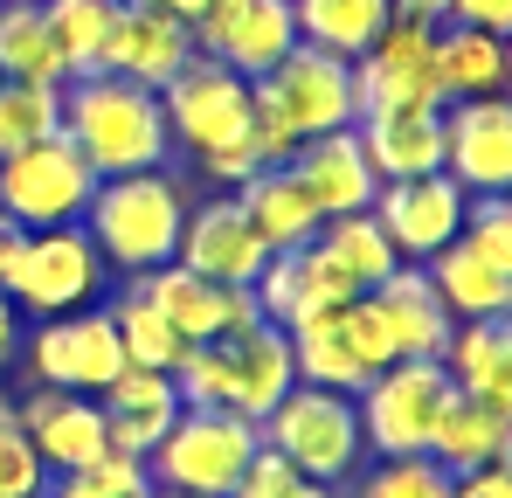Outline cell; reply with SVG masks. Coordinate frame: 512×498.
Listing matches in <instances>:
<instances>
[{"label":"cell","mask_w":512,"mask_h":498,"mask_svg":"<svg viewBox=\"0 0 512 498\" xmlns=\"http://www.w3.org/2000/svg\"><path fill=\"white\" fill-rule=\"evenodd\" d=\"M63 139L90 160L97 180H111V173H153V166L173 160L160 90L125 83V77H111V70H90V77L63 83Z\"/></svg>","instance_id":"1"},{"label":"cell","mask_w":512,"mask_h":498,"mask_svg":"<svg viewBox=\"0 0 512 498\" xmlns=\"http://www.w3.org/2000/svg\"><path fill=\"white\" fill-rule=\"evenodd\" d=\"M173 388L187 409H229L243 422H263L291 388H298V367H291V332L250 319L236 332H215L201 346L180 353L173 367Z\"/></svg>","instance_id":"2"},{"label":"cell","mask_w":512,"mask_h":498,"mask_svg":"<svg viewBox=\"0 0 512 498\" xmlns=\"http://www.w3.org/2000/svg\"><path fill=\"white\" fill-rule=\"evenodd\" d=\"M360 125V104H353V63L326 56L312 42H298L270 77L250 83V132L270 160L284 166L305 139H326Z\"/></svg>","instance_id":"3"},{"label":"cell","mask_w":512,"mask_h":498,"mask_svg":"<svg viewBox=\"0 0 512 498\" xmlns=\"http://www.w3.org/2000/svg\"><path fill=\"white\" fill-rule=\"evenodd\" d=\"M180 229H187V187L173 166L153 173H111L97 180L84 208V236L97 243L111 277H146L180 256Z\"/></svg>","instance_id":"4"},{"label":"cell","mask_w":512,"mask_h":498,"mask_svg":"<svg viewBox=\"0 0 512 498\" xmlns=\"http://www.w3.org/2000/svg\"><path fill=\"white\" fill-rule=\"evenodd\" d=\"M256 436L312 485H346L367 464V436H360V409L340 388H312L298 381L277 409L256 422Z\"/></svg>","instance_id":"5"},{"label":"cell","mask_w":512,"mask_h":498,"mask_svg":"<svg viewBox=\"0 0 512 498\" xmlns=\"http://www.w3.org/2000/svg\"><path fill=\"white\" fill-rule=\"evenodd\" d=\"M104 284H111V270H104L97 243L84 236V222H70V229H28L21 249H14V263H7V277H0V291L14 298L21 319L84 312V305L104 298Z\"/></svg>","instance_id":"6"},{"label":"cell","mask_w":512,"mask_h":498,"mask_svg":"<svg viewBox=\"0 0 512 498\" xmlns=\"http://www.w3.org/2000/svg\"><path fill=\"white\" fill-rule=\"evenodd\" d=\"M256 422L229 409H180L167 436H160V450L146 457V478H153V492H180V498H229L236 492V478H243V464L256 457Z\"/></svg>","instance_id":"7"},{"label":"cell","mask_w":512,"mask_h":498,"mask_svg":"<svg viewBox=\"0 0 512 498\" xmlns=\"http://www.w3.org/2000/svg\"><path fill=\"white\" fill-rule=\"evenodd\" d=\"M450 374L443 360H388L360 395V436H367V457H429V436L450 409Z\"/></svg>","instance_id":"8"},{"label":"cell","mask_w":512,"mask_h":498,"mask_svg":"<svg viewBox=\"0 0 512 498\" xmlns=\"http://www.w3.org/2000/svg\"><path fill=\"white\" fill-rule=\"evenodd\" d=\"M284 332H291V367H298V381H312V388L360 395V388L395 360V339L381 332L367 291L346 298V305H326V312H312V319H298V326H284Z\"/></svg>","instance_id":"9"},{"label":"cell","mask_w":512,"mask_h":498,"mask_svg":"<svg viewBox=\"0 0 512 498\" xmlns=\"http://www.w3.org/2000/svg\"><path fill=\"white\" fill-rule=\"evenodd\" d=\"M90 194H97V173H90V160L63 132H49V139H35V146L0 160V215L21 222V229H70V222H84Z\"/></svg>","instance_id":"10"},{"label":"cell","mask_w":512,"mask_h":498,"mask_svg":"<svg viewBox=\"0 0 512 498\" xmlns=\"http://www.w3.org/2000/svg\"><path fill=\"white\" fill-rule=\"evenodd\" d=\"M21 367H28L35 388L104 395V388L125 374V346H118L111 312H104V305H84V312H63V319H35Z\"/></svg>","instance_id":"11"},{"label":"cell","mask_w":512,"mask_h":498,"mask_svg":"<svg viewBox=\"0 0 512 498\" xmlns=\"http://www.w3.org/2000/svg\"><path fill=\"white\" fill-rule=\"evenodd\" d=\"M353 104H360V118H374V111H443L436 28L388 21L367 42V56H353Z\"/></svg>","instance_id":"12"},{"label":"cell","mask_w":512,"mask_h":498,"mask_svg":"<svg viewBox=\"0 0 512 498\" xmlns=\"http://www.w3.org/2000/svg\"><path fill=\"white\" fill-rule=\"evenodd\" d=\"M160 111H167L173 153L208 160V153H222L229 139L250 132V77L222 70L215 56H194V63L160 90Z\"/></svg>","instance_id":"13"},{"label":"cell","mask_w":512,"mask_h":498,"mask_svg":"<svg viewBox=\"0 0 512 498\" xmlns=\"http://www.w3.org/2000/svg\"><path fill=\"white\" fill-rule=\"evenodd\" d=\"M443 173L471 201L512 194V90L443 104Z\"/></svg>","instance_id":"14"},{"label":"cell","mask_w":512,"mask_h":498,"mask_svg":"<svg viewBox=\"0 0 512 498\" xmlns=\"http://www.w3.org/2000/svg\"><path fill=\"white\" fill-rule=\"evenodd\" d=\"M194 49L256 83L298 49V14L291 0H208V14L194 21Z\"/></svg>","instance_id":"15"},{"label":"cell","mask_w":512,"mask_h":498,"mask_svg":"<svg viewBox=\"0 0 512 498\" xmlns=\"http://www.w3.org/2000/svg\"><path fill=\"white\" fill-rule=\"evenodd\" d=\"M471 194L450 173H416V180H381L374 194V222L388 229V243L402 263H429L436 249H450L464 236Z\"/></svg>","instance_id":"16"},{"label":"cell","mask_w":512,"mask_h":498,"mask_svg":"<svg viewBox=\"0 0 512 498\" xmlns=\"http://www.w3.org/2000/svg\"><path fill=\"white\" fill-rule=\"evenodd\" d=\"M194 277H215V284H243L250 291L270 263V243L256 236V222L243 215L236 194H208V201H187V229H180V256Z\"/></svg>","instance_id":"17"},{"label":"cell","mask_w":512,"mask_h":498,"mask_svg":"<svg viewBox=\"0 0 512 498\" xmlns=\"http://www.w3.org/2000/svg\"><path fill=\"white\" fill-rule=\"evenodd\" d=\"M21 436L35 443V457L49 464V478L63 471H84L97 457H111V436H104V409L97 395H63V388H28L21 402H7Z\"/></svg>","instance_id":"18"},{"label":"cell","mask_w":512,"mask_h":498,"mask_svg":"<svg viewBox=\"0 0 512 498\" xmlns=\"http://www.w3.org/2000/svg\"><path fill=\"white\" fill-rule=\"evenodd\" d=\"M153 305H160V319H167L187 346H201V339H215V332H236L263 319L256 312V291L243 284H215V277H194L187 263H160V270H146V277H132Z\"/></svg>","instance_id":"19"},{"label":"cell","mask_w":512,"mask_h":498,"mask_svg":"<svg viewBox=\"0 0 512 498\" xmlns=\"http://www.w3.org/2000/svg\"><path fill=\"white\" fill-rule=\"evenodd\" d=\"M250 291H256V312H263L270 326H298V319H312V312H326V305L360 298V291L340 277V263H333L319 243L270 249V263H263V277H256Z\"/></svg>","instance_id":"20"},{"label":"cell","mask_w":512,"mask_h":498,"mask_svg":"<svg viewBox=\"0 0 512 498\" xmlns=\"http://www.w3.org/2000/svg\"><path fill=\"white\" fill-rule=\"evenodd\" d=\"M194 56H201V49H194V28H187V21H173L160 7H118L104 70L125 77V83H146V90H167Z\"/></svg>","instance_id":"21"},{"label":"cell","mask_w":512,"mask_h":498,"mask_svg":"<svg viewBox=\"0 0 512 498\" xmlns=\"http://www.w3.org/2000/svg\"><path fill=\"white\" fill-rule=\"evenodd\" d=\"M367 305H374V319L381 332L395 339V360H443V346H450V305L436 298V284H429L423 263H402L395 277H381L374 291H367Z\"/></svg>","instance_id":"22"},{"label":"cell","mask_w":512,"mask_h":498,"mask_svg":"<svg viewBox=\"0 0 512 498\" xmlns=\"http://www.w3.org/2000/svg\"><path fill=\"white\" fill-rule=\"evenodd\" d=\"M284 166L298 173V187L312 194V208H319L326 222H333V215H367L374 194H381V173L367 166L353 125H346V132H326V139H305Z\"/></svg>","instance_id":"23"},{"label":"cell","mask_w":512,"mask_h":498,"mask_svg":"<svg viewBox=\"0 0 512 498\" xmlns=\"http://www.w3.org/2000/svg\"><path fill=\"white\" fill-rule=\"evenodd\" d=\"M97 409H104V436H111L118 457H153L160 436L180 422L187 402H180L173 374H160V367H125V374L97 395Z\"/></svg>","instance_id":"24"},{"label":"cell","mask_w":512,"mask_h":498,"mask_svg":"<svg viewBox=\"0 0 512 498\" xmlns=\"http://www.w3.org/2000/svg\"><path fill=\"white\" fill-rule=\"evenodd\" d=\"M443 374L457 395L485 402V409L512 415V312L506 319H471L450 332L443 346Z\"/></svg>","instance_id":"25"},{"label":"cell","mask_w":512,"mask_h":498,"mask_svg":"<svg viewBox=\"0 0 512 498\" xmlns=\"http://www.w3.org/2000/svg\"><path fill=\"white\" fill-rule=\"evenodd\" d=\"M353 132H360V153L381 180L443 173V111H374Z\"/></svg>","instance_id":"26"},{"label":"cell","mask_w":512,"mask_h":498,"mask_svg":"<svg viewBox=\"0 0 512 498\" xmlns=\"http://www.w3.org/2000/svg\"><path fill=\"white\" fill-rule=\"evenodd\" d=\"M423 270H429V284H436V298L450 305L457 326H471V319H506V312H512V277H506V270H492L464 236H457L450 249H436Z\"/></svg>","instance_id":"27"},{"label":"cell","mask_w":512,"mask_h":498,"mask_svg":"<svg viewBox=\"0 0 512 498\" xmlns=\"http://www.w3.org/2000/svg\"><path fill=\"white\" fill-rule=\"evenodd\" d=\"M236 201H243V215L256 222V236L270 249H298V243H312L319 236V208H312V194L298 187V173L291 166H263V173H250L243 187H229Z\"/></svg>","instance_id":"28"},{"label":"cell","mask_w":512,"mask_h":498,"mask_svg":"<svg viewBox=\"0 0 512 498\" xmlns=\"http://www.w3.org/2000/svg\"><path fill=\"white\" fill-rule=\"evenodd\" d=\"M436 77H443V104H457V97H499V90H512L506 42L485 35V28L443 21L436 28Z\"/></svg>","instance_id":"29"},{"label":"cell","mask_w":512,"mask_h":498,"mask_svg":"<svg viewBox=\"0 0 512 498\" xmlns=\"http://www.w3.org/2000/svg\"><path fill=\"white\" fill-rule=\"evenodd\" d=\"M512 450V415L485 409V402H471V395H450V409L436 422V436H429V457L450 471V478H464V471H478V464H492V457H506Z\"/></svg>","instance_id":"30"},{"label":"cell","mask_w":512,"mask_h":498,"mask_svg":"<svg viewBox=\"0 0 512 498\" xmlns=\"http://www.w3.org/2000/svg\"><path fill=\"white\" fill-rule=\"evenodd\" d=\"M0 83H49V90L70 83L35 0H0Z\"/></svg>","instance_id":"31"},{"label":"cell","mask_w":512,"mask_h":498,"mask_svg":"<svg viewBox=\"0 0 512 498\" xmlns=\"http://www.w3.org/2000/svg\"><path fill=\"white\" fill-rule=\"evenodd\" d=\"M291 14H298V42H312V49H326V56H367V42L395 21L388 14V0H291Z\"/></svg>","instance_id":"32"},{"label":"cell","mask_w":512,"mask_h":498,"mask_svg":"<svg viewBox=\"0 0 512 498\" xmlns=\"http://www.w3.org/2000/svg\"><path fill=\"white\" fill-rule=\"evenodd\" d=\"M42 21H49V42L63 56L70 77L104 70V49H111V28H118V7L125 0H35Z\"/></svg>","instance_id":"33"},{"label":"cell","mask_w":512,"mask_h":498,"mask_svg":"<svg viewBox=\"0 0 512 498\" xmlns=\"http://www.w3.org/2000/svg\"><path fill=\"white\" fill-rule=\"evenodd\" d=\"M312 243L340 263V277L353 284V291H374L381 277L402 270V256H395V243H388V229L374 222V208H367V215H333V222H319Z\"/></svg>","instance_id":"34"},{"label":"cell","mask_w":512,"mask_h":498,"mask_svg":"<svg viewBox=\"0 0 512 498\" xmlns=\"http://www.w3.org/2000/svg\"><path fill=\"white\" fill-rule=\"evenodd\" d=\"M111 312V326H118V346H125V367H160V374H173L180 367V353H187V339L160 319V305L125 277V291L104 305Z\"/></svg>","instance_id":"35"},{"label":"cell","mask_w":512,"mask_h":498,"mask_svg":"<svg viewBox=\"0 0 512 498\" xmlns=\"http://www.w3.org/2000/svg\"><path fill=\"white\" fill-rule=\"evenodd\" d=\"M63 132V90L49 83H0V160Z\"/></svg>","instance_id":"36"},{"label":"cell","mask_w":512,"mask_h":498,"mask_svg":"<svg viewBox=\"0 0 512 498\" xmlns=\"http://www.w3.org/2000/svg\"><path fill=\"white\" fill-rule=\"evenodd\" d=\"M353 478V498H450V471L436 457H374Z\"/></svg>","instance_id":"37"},{"label":"cell","mask_w":512,"mask_h":498,"mask_svg":"<svg viewBox=\"0 0 512 498\" xmlns=\"http://www.w3.org/2000/svg\"><path fill=\"white\" fill-rule=\"evenodd\" d=\"M49 498H153V478H146V457H97L84 471H63L49 478Z\"/></svg>","instance_id":"38"},{"label":"cell","mask_w":512,"mask_h":498,"mask_svg":"<svg viewBox=\"0 0 512 498\" xmlns=\"http://www.w3.org/2000/svg\"><path fill=\"white\" fill-rule=\"evenodd\" d=\"M0 498H49V464L35 457L7 402H0Z\"/></svg>","instance_id":"39"},{"label":"cell","mask_w":512,"mask_h":498,"mask_svg":"<svg viewBox=\"0 0 512 498\" xmlns=\"http://www.w3.org/2000/svg\"><path fill=\"white\" fill-rule=\"evenodd\" d=\"M464 243L478 249L492 270H506V277H512V194L471 201V215H464Z\"/></svg>","instance_id":"40"},{"label":"cell","mask_w":512,"mask_h":498,"mask_svg":"<svg viewBox=\"0 0 512 498\" xmlns=\"http://www.w3.org/2000/svg\"><path fill=\"white\" fill-rule=\"evenodd\" d=\"M291 485H298V471H291L270 443H256V457L243 464V478H236L229 498H291Z\"/></svg>","instance_id":"41"},{"label":"cell","mask_w":512,"mask_h":498,"mask_svg":"<svg viewBox=\"0 0 512 498\" xmlns=\"http://www.w3.org/2000/svg\"><path fill=\"white\" fill-rule=\"evenodd\" d=\"M450 498H512V450L478 464V471H464V478H450Z\"/></svg>","instance_id":"42"},{"label":"cell","mask_w":512,"mask_h":498,"mask_svg":"<svg viewBox=\"0 0 512 498\" xmlns=\"http://www.w3.org/2000/svg\"><path fill=\"white\" fill-rule=\"evenodd\" d=\"M450 21H457V28H485V35L512 42V0H450Z\"/></svg>","instance_id":"43"},{"label":"cell","mask_w":512,"mask_h":498,"mask_svg":"<svg viewBox=\"0 0 512 498\" xmlns=\"http://www.w3.org/2000/svg\"><path fill=\"white\" fill-rule=\"evenodd\" d=\"M395 21H423V28H443L450 21V0H388Z\"/></svg>","instance_id":"44"},{"label":"cell","mask_w":512,"mask_h":498,"mask_svg":"<svg viewBox=\"0 0 512 498\" xmlns=\"http://www.w3.org/2000/svg\"><path fill=\"white\" fill-rule=\"evenodd\" d=\"M21 353V312H14V298L0 291V360H14Z\"/></svg>","instance_id":"45"},{"label":"cell","mask_w":512,"mask_h":498,"mask_svg":"<svg viewBox=\"0 0 512 498\" xmlns=\"http://www.w3.org/2000/svg\"><path fill=\"white\" fill-rule=\"evenodd\" d=\"M125 7H160V14H173V21H187V28H194V21L208 14V0H125Z\"/></svg>","instance_id":"46"},{"label":"cell","mask_w":512,"mask_h":498,"mask_svg":"<svg viewBox=\"0 0 512 498\" xmlns=\"http://www.w3.org/2000/svg\"><path fill=\"white\" fill-rule=\"evenodd\" d=\"M21 236H28V229L0 215V277H7V263H14V249H21Z\"/></svg>","instance_id":"47"},{"label":"cell","mask_w":512,"mask_h":498,"mask_svg":"<svg viewBox=\"0 0 512 498\" xmlns=\"http://www.w3.org/2000/svg\"><path fill=\"white\" fill-rule=\"evenodd\" d=\"M291 498H346V492H340V485H312V478H298Z\"/></svg>","instance_id":"48"},{"label":"cell","mask_w":512,"mask_h":498,"mask_svg":"<svg viewBox=\"0 0 512 498\" xmlns=\"http://www.w3.org/2000/svg\"><path fill=\"white\" fill-rule=\"evenodd\" d=\"M153 498H180V492H153Z\"/></svg>","instance_id":"49"},{"label":"cell","mask_w":512,"mask_h":498,"mask_svg":"<svg viewBox=\"0 0 512 498\" xmlns=\"http://www.w3.org/2000/svg\"><path fill=\"white\" fill-rule=\"evenodd\" d=\"M506 63H512V42H506Z\"/></svg>","instance_id":"50"}]
</instances>
